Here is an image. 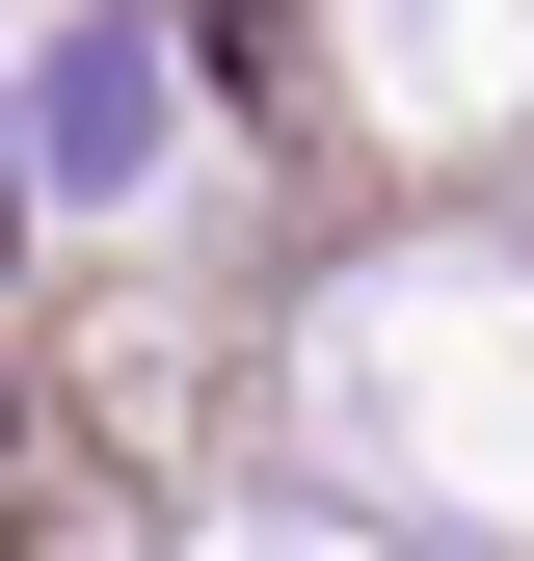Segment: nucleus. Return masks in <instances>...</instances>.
Here are the masks:
<instances>
[{
    "label": "nucleus",
    "mask_w": 534,
    "mask_h": 561,
    "mask_svg": "<svg viewBox=\"0 0 534 561\" xmlns=\"http://www.w3.org/2000/svg\"><path fill=\"white\" fill-rule=\"evenodd\" d=\"M161 81H187V27L107 0V27H54L27 81H0V161H27L54 215H107V187H161Z\"/></svg>",
    "instance_id": "f257e3e1"
},
{
    "label": "nucleus",
    "mask_w": 534,
    "mask_h": 561,
    "mask_svg": "<svg viewBox=\"0 0 534 561\" xmlns=\"http://www.w3.org/2000/svg\"><path fill=\"white\" fill-rule=\"evenodd\" d=\"M0 241H27V161H0Z\"/></svg>",
    "instance_id": "f03ea898"
}]
</instances>
